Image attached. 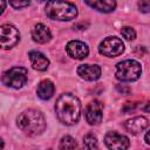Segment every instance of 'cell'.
<instances>
[{
    "label": "cell",
    "mask_w": 150,
    "mask_h": 150,
    "mask_svg": "<svg viewBox=\"0 0 150 150\" xmlns=\"http://www.w3.org/2000/svg\"><path fill=\"white\" fill-rule=\"evenodd\" d=\"M55 111L59 121L66 125H73L79 122L81 116V103L79 98L70 94H62L55 103Z\"/></svg>",
    "instance_id": "cell-1"
},
{
    "label": "cell",
    "mask_w": 150,
    "mask_h": 150,
    "mask_svg": "<svg viewBox=\"0 0 150 150\" xmlns=\"http://www.w3.org/2000/svg\"><path fill=\"white\" fill-rule=\"evenodd\" d=\"M16 124L21 131L28 136L41 135L46 129V120L41 111L35 109H27L22 111L18 118Z\"/></svg>",
    "instance_id": "cell-2"
},
{
    "label": "cell",
    "mask_w": 150,
    "mask_h": 150,
    "mask_svg": "<svg viewBox=\"0 0 150 150\" xmlns=\"http://www.w3.org/2000/svg\"><path fill=\"white\" fill-rule=\"evenodd\" d=\"M45 9L47 16L52 20L69 21L77 15L76 6L66 0H49Z\"/></svg>",
    "instance_id": "cell-3"
},
{
    "label": "cell",
    "mask_w": 150,
    "mask_h": 150,
    "mask_svg": "<svg viewBox=\"0 0 150 150\" xmlns=\"http://www.w3.org/2000/svg\"><path fill=\"white\" fill-rule=\"evenodd\" d=\"M142 73L141 63L136 60H124L118 62L116 66V77L122 82H131L136 81Z\"/></svg>",
    "instance_id": "cell-4"
},
{
    "label": "cell",
    "mask_w": 150,
    "mask_h": 150,
    "mask_svg": "<svg viewBox=\"0 0 150 150\" xmlns=\"http://www.w3.org/2000/svg\"><path fill=\"white\" fill-rule=\"evenodd\" d=\"M27 69L23 67H13L9 70L5 71L2 75V83L7 87L20 89L27 82Z\"/></svg>",
    "instance_id": "cell-5"
},
{
    "label": "cell",
    "mask_w": 150,
    "mask_h": 150,
    "mask_svg": "<svg viewBox=\"0 0 150 150\" xmlns=\"http://www.w3.org/2000/svg\"><path fill=\"white\" fill-rule=\"evenodd\" d=\"M100 54L108 56V57H115L121 55L124 52V43L120 38L116 36H108L105 38L98 46Z\"/></svg>",
    "instance_id": "cell-6"
},
{
    "label": "cell",
    "mask_w": 150,
    "mask_h": 150,
    "mask_svg": "<svg viewBox=\"0 0 150 150\" xmlns=\"http://www.w3.org/2000/svg\"><path fill=\"white\" fill-rule=\"evenodd\" d=\"M20 40V33L19 30L9 23L2 25L0 27V41H1V47L4 49H9L14 47Z\"/></svg>",
    "instance_id": "cell-7"
},
{
    "label": "cell",
    "mask_w": 150,
    "mask_h": 150,
    "mask_svg": "<svg viewBox=\"0 0 150 150\" xmlns=\"http://www.w3.org/2000/svg\"><path fill=\"white\" fill-rule=\"evenodd\" d=\"M104 143L109 149H112V150H124L130 146L129 138L116 131L107 132L104 136Z\"/></svg>",
    "instance_id": "cell-8"
},
{
    "label": "cell",
    "mask_w": 150,
    "mask_h": 150,
    "mask_svg": "<svg viewBox=\"0 0 150 150\" xmlns=\"http://www.w3.org/2000/svg\"><path fill=\"white\" fill-rule=\"evenodd\" d=\"M84 116H86L87 122L90 125H96V124L101 123V121L103 118V104L100 101L90 102L86 108Z\"/></svg>",
    "instance_id": "cell-9"
},
{
    "label": "cell",
    "mask_w": 150,
    "mask_h": 150,
    "mask_svg": "<svg viewBox=\"0 0 150 150\" xmlns=\"http://www.w3.org/2000/svg\"><path fill=\"white\" fill-rule=\"evenodd\" d=\"M66 50H67V54L75 59V60H83L88 56L89 54V48L88 46L82 42V41H79V40H71L67 43L66 46Z\"/></svg>",
    "instance_id": "cell-10"
},
{
    "label": "cell",
    "mask_w": 150,
    "mask_h": 150,
    "mask_svg": "<svg viewBox=\"0 0 150 150\" xmlns=\"http://www.w3.org/2000/svg\"><path fill=\"white\" fill-rule=\"evenodd\" d=\"M149 125V122H148V118H145L144 116H136V117H132L130 120H128L124 124L125 129L132 134V135H138L141 134L142 131H144Z\"/></svg>",
    "instance_id": "cell-11"
},
{
    "label": "cell",
    "mask_w": 150,
    "mask_h": 150,
    "mask_svg": "<svg viewBox=\"0 0 150 150\" xmlns=\"http://www.w3.org/2000/svg\"><path fill=\"white\" fill-rule=\"evenodd\" d=\"M77 74L86 81H95L101 76V68L97 64H81L77 68Z\"/></svg>",
    "instance_id": "cell-12"
},
{
    "label": "cell",
    "mask_w": 150,
    "mask_h": 150,
    "mask_svg": "<svg viewBox=\"0 0 150 150\" xmlns=\"http://www.w3.org/2000/svg\"><path fill=\"white\" fill-rule=\"evenodd\" d=\"M28 56H29L32 67H33L35 70L45 71V70L48 68V66H49V60H48L47 56L43 55L42 53H40V52H38V50H32V52H29Z\"/></svg>",
    "instance_id": "cell-13"
},
{
    "label": "cell",
    "mask_w": 150,
    "mask_h": 150,
    "mask_svg": "<svg viewBox=\"0 0 150 150\" xmlns=\"http://www.w3.org/2000/svg\"><path fill=\"white\" fill-rule=\"evenodd\" d=\"M32 38L38 43H47L52 39V33L43 23H38L32 29Z\"/></svg>",
    "instance_id": "cell-14"
},
{
    "label": "cell",
    "mask_w": 150,
    "mask_h": 150,
    "mask_svg": "<svg viewBox=\"0 0 150 150\" xmlns=\"http://www.w3.org/2000/svg\"><path fill=\"white\" fill-rule=\"evenodd\" d=\"M84 1L88 6L102 13H110L116 8L115 0H84Z\"/></svg>",
    "instance_id": "cell-15"
},
{
    "label": "cell",
    "mask_w": 150,
    "mask_h": 150,
    "mask_svg": "<svg viewBox=\"0 0 150 150\" xmlns=\"http://www.w3.org/2000/svg\"><path fill=\"white\" fill-rule=\"evenodd\" d=\"M54 90H55V87L53 82L50 80H43L39 83L36 93L41 100H49L54 95Z\"/></svg>",
    "instance_id": "cell-16"
},
{
    "label": "cell",
    "mask_w": 150,
    "mask_h": 150,
    "mask_svg": "<svg viewBox=\"0 0 150 150\" xmlns=\"http://www.w3.org/2000/svg\"><path fill=\"white\" fill-rule=\"evenodd\" d=\"M76 146H77V143L71 136H64L62 137L59 148L60 149H75Z\"/></svg>",
    "instance_id": "cell-17"
},
{
    "label": "cell",
    "mask_w": 150,
    "mask_h": 150,
    "mask_svg": "<svg viewBox=\"0 0 150 150\" xmlns=\"http://www.w3.org/2000/svg\"><path fill=\"white\" fill-rule=\"evenodd\" d=\"M83 145L87 149H96L98 146L97 145L96 137L94 135H91V134H88V135L84 136V138H83Z\"/></svg>",
    "instance_id": "cell-18"
},
{
    "label": "cell",
    "mask_w": 150,
    "mask_h": 150,
    "mask_svg": "<svg viewBox=\"0 0 150 150\" xmlns=\"http://www.w3.org/2000/svg\"><path fill=\"white\" fill-rule=\"evenodd\" d=\"M121 34L123 35V38H125L127 40H134L135 36H136V32L134 30V28L129 27V26H125V27H122L121 29Z\"/></svg>",
    "instance_id": "cell-19"
},
{
    "label": "cell",
    "mask_w": 150,
    "mask_h": 150,
    "mask_svg": "<svg viewBox=\"0 0 150 150\" xmlns=\"http://www.w3.org/2000/svg\"><path fill=\"white\" fill-rule=\"evenodd\" d=\"M30 2V0H9V4L13 8L15 9H20V8H23L26 6H28Z\"/></svg>",
    "instance_id": "cell-20"
},
{
    "label": "cell",
    "mask_w": 150,
    "mask_h": 150,
    "mask_svg": "<svg viewBox=\"0 0 150 150\" xmlns=\"http://www.w3.org/2000/svg\"><path fill=\"white\" fill-rule=\"evenodd\" d=\"M138 8L142 13H149L150 12V0H139Z\"/></svg>",
    "instance_id": "cell-21"
},
{
    "label": "cell",
    "mask_w": 150,
    "mask_h": 150,
    "mask_svg": "<svg viewBox=\"0 0 150 150\" xmlns=\"http://www.w3.org/2000/svg\"><path fill=\"white\" fill-rule=\"evenodd\" d=\"M134 109H135V103H130V102H128V103L124 105V108H123V110H124L125 114L134 111Z\"/></svg>",
    "instance_id": "cell-22"
},
{
    "label": "cell",
    "mask_w": 150,
    "mask_h": 150,
    "mask_svg": "<svg viewBox=\"0 0 150 150\" xmlns=\"http://www.w3.org/2000/svg\"><path fill=\"white\" fill-rule=\"evenodd\" d=\"M117 89H118L121 93H123L124 95H128V94L130 93V89H129V88H127V87H124V86H122V88H121V86H118V87H117Z\"/></svg>",
    "instance_id": "cell-23"
},
{
    "label": "cell",
    "mask_w": 150,
    "mask_h": 150,
    "mask_svg": "<svg viewBox=\"0 0 150 150\" xmlns=\"http://www.w3.org/2000/svg\"><path fill=\"white\" fill-rule=\"evenodd\" d=\"M143 111H146V112H150V102H146L144 107H142Z\"/></svg>",
    "instance_id": "cell-24"
},
{
    "label": "cell",
    "mask_w": 150,
    "mask_h": 150,
    "mask_svg": "<svg viewBox=\"0 0 150 150\" xmlns=\"http://www.w3.org/2000/svg\"><path fill=\"white\" fill-rule=\"evenodd\" d=\"M144 139H145V142L148 143V144H150V130L145 134V136H144Z\"/></svg>",
    "instance_id": "cell-25"
},
{
    "label": "cell",
    "mask_w": 150,
    "mask_h": 150,
    "mask_svg": "<svg viewBox=\"0 0 150 150\" xmlns=\"http://www.w3.org/2000/svg\"><path fill=\"white\" fill-rule=\"evenodd\" d=\"M5 4H6V0H2V8H1V13H4V11H5Z\"/></svg>",
    "instance_id": "cell-26"
},
{
    "label": "cell",
    "mask_w": 150,
    "mask_h": 150,
    "mask_svg": "<svg viewBox=\"0 0 150 150\" xmlns=\"http://www.w3.org/2000/svg\"><path fill=\"white\" fill-rule=\"evenodd\" d=\"M38 1H40V2H42V1H46V0H38Z\"/></svg>",
    "instance_id": "cell-27"
}]
</instances>
